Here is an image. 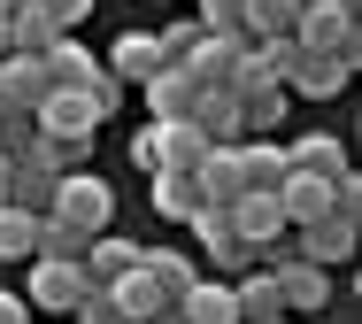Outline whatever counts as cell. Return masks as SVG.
I'll use <instances>...</instances> for the list:
<instances>
[{"label":"cell","instance_id":"cell-1","mask_svg":"<svg viewBox=\"0 0 362 324\" xmlns=\"http://www.w3.org/2000/svg\"><path fill=\"white\" fill-rule=\"evenodd\" d=\"M39 62H47V85H54V93H85V100L100 108V124L124 108V85H116L100 62H93V54H85V47H77V31H62V39L39 54Z\"/></svg>","mask_w":362,"mask_h":324},{"label":"cell","instance_id":"cell-2","mask_svg":"<svg viewBox=\"0 0 362 324\" xmlns=\"http://www.w3.org/2000/svg\"><path fill=\"white\" fill-rule=\"evenodd\" d=\"M47 216H62L70 232L100 240V232H108V216H116V193H108V178L77 170V178H62V185H54V209H47Z\"/></svg>","mask_w":362,"mask_h":324},{"label":"cell","instance_id":"cell-3","mask_svg":"<svg viewBox=\"0 0 362 324\" xmlns=\"http://www.w3.org/2000/svg\"><path fill=\"white\" fill-rule=\"evenodd\" d=\"M355 8L362 0H324L293 23V47L300 54H355Z\"/></svg>","mask_w":362,"mask_h":324},{"label":"cell","instance_id":"cell-4","mask_svg":"<svg viewBox=\"0 0 362 324\" xmlns=\"http://www.w3.org/2000/svg\"><path fill=\"white\" fill-rule=\"evenodd\" d=\"M23 301H31V309H47V317H70L77 301H85V270H77V262H31Z\"/></svg>","mask_w":362,"mask_h":324},{"label":"cell","instance_id":"cell-5","mask_svg":"<svg viewBox=\"0 0 362 324\" xmlns=\"http://www.w3.org/2000/svg\"><path fill=\"white\" fill-rule=\"evenodd\" d=\"M139 93H146V108H154V124H193L201 85H193V70H185V62H162V70H154Z\"/></svg>","mask_w":362,"mask_h":324},{"label":"cell","instance_id":"cell-6","mask_svg":"<svg viewBox=\"0 0 362 324\" xmlns=\"http://www.w3.org/2000/svg\"><path fill=\"white\" fill-rule=\"evenodd\" d=\"M139 270H146V286L162 294V309H177V301L193 294V278H201V262H193L185 247H139Z\"/></svg>","mask_w":362,"mask_h":324},{"label":"cell","instance_id":"cell-7","mask_svg":"<svg viewBox=\"0 0 362 324\" xmlns=\"http://www.w3.org/2000/svg\"><path fill=\"white\" fill-rule=\"evenodd\" d=\"M231 232H239L247 247H262V255H270L293 224H286V209H278V193H239V201H231Z\"/></svg>","mask_w":362,"mask_h":324},{"label":"cell","instance_id":"cell-8","mask_svg":"<svg viewBox=\"0 0 362 324\" xmlns=\"http://www.w3.org/2000/svg\"><path fill=\"white\" fill-rule=\"evenodd\" d=\"M347 255H355V216H347V209H332V216L300 224V262H316V270H339Z\"/></svg>","mask_w":362,"mask_h":324},{"label":"cell","instance_id":"cell-9","mask_svg":"<svg viewBox=\"0 0 362 324\" xmlns=\"http://www.w3.org/2000/svg\"><path fill=\"white\" fill-rule=\"evenodd\" d=\"M270 278H278V301H286V317H324V301H332V278H324L316 262H300V255H293V262H278Z\"/></svg>","mask_w":362,"mask_h":324},{"label":"cell","instance_id":"cell-10","mask_svg":"<svg viewBox=\"0 0 362 324\" xmlns=\"http://www.w3.org/2000/svg\"><path fill=\"white\" fill-rule=\"evenodd\" d=\"M239 62H247V47H239V39H201V47L185 54V70H193L201 93H231V85H239Z\"/></svg>","mask_w":362,"mask_h":324},{"label":"cell","instance_id":"cell-11","mask_svg":"<svg viewBox=\"0 0 362 324\" xmlns=\"http://www.w3.org/2000/svg\"><path fill=\"white\" fill-rule=\"evenodd\" d=\"M293 93H308V100H339L347 85H355V54H300V70H293Z\"/></svg>","mask_w":362,"mask_h":324},{"label":"cell","instance_id":"cell-12","mask_svg":"<svg viewBox=\"0 0 362 324\" xmlns=\"http://www.w3.org/2000/svg\"><path fill=\"white\" fill-rule=\"evenodd\" d=\"M39 132H54V139H93V132H100V108H93L85 93H47V100H39Z\"/></svg>","mask_w":362,"mask_h":324},{"label":"cell","instance_id":"cell-13","mask_svg":"<svg viewBox=\"0 0 362 324\" xmlns=\"http://www.w3.org/2000/svg\"><path fill=\"white\" fill-rule=\"evenodd\" d=\"M278 209H286V224H316V216H332L339 201H332V185L324 178H308V170H286V185H278ZM355 216V209H347Z\"/></svg>","mask_w":362,"mask_h":324},{"label":"cell","instance_id":"cell-14","mask_svg":"<svg viewBox=\"0 0 362 324\" xmlns=\"http://www.w3.org/2000/svg\"><path fill=\"white\" fill-rule=\"evenodd\" d=\"M116 85H146L154 70H162V47H154V31H124L116 47H108V62H100Z\"/></svg>","mask_w":362,"mask_h":324},{"label":"cell","instance_id":"cell-15","mask_svg":"<svg viewBox=\"0 0 362 324\" xmlns=\"http://www.w3.org/2000/svg\"><path fill=\"white\" fill-rule=\"evenodd\" d=\"M286 170H308V178L339 185V178H347V139H332V132H308V139H293V147H286Z\"/></svg>","mask_w":362,"mask_h":324},{"label":"cell","instance_id":"cell-16","mask_svg":"<svg viewBox=\"0 0 362 324\" xmlns=\"http://www.w3.org/2000/svg\"><path fill=\"white\" fill-rule=\"evenodd\" d=\"M47 93H54V85H47V62H39V54H8V62H0V100H8V108H31V116H39Z\"/></svg>","mask_w":362,"mask_h":324},{"label":"cell","instance_id":"cell-17","mask_svg":"<svg viewBox=\"0 0 362 324\" xmlns=\"http://www.w3.org/2000/svg\"><path fill=\"white\" fill-rule=\"evenodd\" d=\"M146 193H154V216H170V224H193V209H201V178L193 170H154Z\"/></svg>","mask_w":362,"mask_h":324},{"label":"cell","instance_id":"cell-18","mask_svg":"<svg viewBox=\"0 0 362 324\" xmlns=\"http://www.w3.org/2000/svg\"><path fill=\"white\" fill-rule=\"evenodd\" d=\"M293 0H239V47H262V39H293Z\"/></svg>","mask_w":362,"mask_h":324},{"label":"cell","instance_id":"cell-19","mask_svg":"<svg viewBox=\"0 0 362 324\" xmlns=\"http://www.w3.org/2000/svg\"><path fill=\"white\" fill-rule=\"evenodd\" d=\"M193 132H201L209 147L247 139V132H239V93H201V100H193Z\"/></svg>","mask_w":362,"mask_h":324},{"label":"cell","instance_id":"cell-20","mask_svg":"<svg viewBox=\"0 0 362 324\" xmlns=\"http://www.w3.org/2000/svg\"><path fill=\"white\" fill-rule=\"evenodd\" d=\"M231 301H239V324H270V317H286V301H278V278H270V270H239Z\"/></svg>","mask_w":362,"mask_h":324},{"label":"cell","instance_id":"cell-21","mask_svg":"<svg viewBox=\"0 0 362 324\" xmlns=\"http://www.w3.org/2000/svg\"><path fill=\"white\" fill-rule=\"evenodd\" d=\"M132 262H139V247H132V240H116V232H100V240L85 247V262H77V270H85V286H116Z\"/></svg>","mask_w":362,"mask_h":324},{"label":"cell","instance_id":"cell-22","mask_svg":"<svg viewBox=\"0 0 362 324\" xmlns=\"http://www.w3.org/2000/svg\"><path fill=\"white\" fill-rule=\"evenodd\" d=\"M231 147H239V178H247V193H278V185H286V147H270V139H255V147L231 139Z\"/></svg>","mask_w":362,"mask_h":324},{"label":"cell","instance_id":"cell-23","mask_svg":"<svg viewBox=\"0 0 362 324\" xmlns=\"http://www.w3.org/2000/svg\"><path fill=\"white\" fill-rule=\"evenodd\" d=\"M54 39H62V23H54V16H47V8H39V0H31V8H16V16H8V54H47V47H54Z\"/></svg>","mask_w":362,"mask_h":324},{"label":"cell","instance_id":"cell-24","mask_svg":"<svg viewBox=\"0 0 362 324\" xmlns=\"http://www.w3.org/2000/svg\"><path fill=\"white\" fill-rule=\"evenodd\" d=\"M193 178H201V201H239V193H247V178H239V147H209Z\"/></svg>","mask_w":362,"mask_h":324},{"label":"cell","instance_id":"cell-25","mask_svg":"<svg viewBox=\"0 0 362 324\" xmlns=\"http://www.w3.org/2000/svg\"><path fill=\"white\" fill-rule=\"evenodd\" d=\"M54 185H62V178H47L39 162H16V170H8V209L47 216V209H54Z\"/></svg>","mask_w":362,"mask_h":324},{"label":"cell","instance_id":"cell-26","mask_svg":"<svg viewBox=\"0 0 362 324\" xmlns=\"http://www.w3.org/2000/svg\"><path fill=\"white\" fill-rule=\"evenodd\" d=\"M177 317H185V324H239V301H231V286L193 278V294L177 301Z\"/></svg>","mask_w":362,"mask_h":324},{"label":"cell","instance_id":"cell-27","mask_svg":"<svg viewBox=\"0 0 362 324\" xmlns=\"http://www.w3.org/2000/svg\"><path fill=\"white\" fill-rule=\"evenodd\" d=\"M85 155H93V139H54V132H39L23 162H39L47 178H77V170H85Z\"/></svg>","mask_w":362,"mask_h":324},{"label":"cell","instance_id":"cell-28","mask_svg":"<svg viewBox=\"0 0 362 324\" xmlns=\"http://www.w3.org/2000/svg\"><path fill=\"white\" fill-rule=\"evenodd\" d=\"M31 255H39V216L0 201V262H31Z\"/></svg>","mask_w":362,"mask_h":324},{"label":"cell","instance_id":"cell-29","mask_svg":"<svg viewBox=\"0 0 362 324\" xmlns=\"http://www.w3.org/2000/svg\"><path fill=\"white\" fill-rule=\"evenodd\" d=\"M100 294H108V301L124 309V324H139V317H154V309H162V294L146 286V270H139V262H132V270H124L116 286H100Z\"/></svg>","mask_w":362,"mask_h":324},{"label":"cell","instance_id":"cell-30","mask_svg":"<svg viewBox=\"0 0 362 324\" xmlns=\"http://www.w3.org/2000/svg\"><path fill=\"white\" fill-rule=\"evenodd\" d=\"M31 139H39V116L0 100V155H8V162H23V155H31Z\"/></svg>","mask_w":362,"mask_h":324},{"label":"cell","instance_id":"cell-31","mask_svg":"<svg viewBox=\"0 0 362 324\" xmlns=\"http://www.w3.org/2000/svg\"><path fill=\"white\" fill-rule=\"evenodd\" d=\"M247 54H255V62H262V70H270L278 85L300 70V47H293V39H262V47H247Z\"/></svg>","mask_w":362,"mask_h":324},{"label":"cell","instance_id":"cell-32","mask_svg":"<svg viewBox=\"0 0 362 324\" xmlns=\"http://www.w3.org/2000/svg\"><path fill=\"white\" fill-rule=\"evenodd\" d=\"M201 39H209L201 23H170V31H154V47H162V62H185V54H193Z\"/></svg>","mask_w":362,"mask_h":324},{"label":"cell","instance_id":"cell-33","mask_svg":"<svg viewBox=\"0 0 362 324\" xmlns=\"http://www.w3.org/2000/svg\"><path fill=\"white\" fill-rule=\"evenodd\" d=\"M70 317H77V324H124V309H116V301H108L100 286H85V301H77Z\"/></svg>","mask_w":362,"mask_h":324},{"label":"cell","instance_id":"cell-34","mask_svg":"<svg viewBox=\"0 0 362 324\" xmlns=\"http://www.w3.org/2000/svg\"><path fill=\"white\" fill-rule=\"evenodd\" d=\"M39 8H47V16H54V23H62V31H77V23H85V16H93V0H39Z\"/></svg>","mask_w":362,"mask_h":324},{"label":"cell","instance_id":"cell-35","mask_svg":"<svg viewBox=\"0 0 362 324\" xmlns=\"http://www.w3.org/2000/svg\"><path fill=\"white\" fill-rule=\"evenodd\" d=\"M0 324H31V301H16L8 286H0Z\"/></svg>","mask_w":362,"mask_h":324},{"label":"cell","instance_id":"cell-36","mask_svg":"<svg viewBox=\"0 0 362 324\" xmlns=\"http://www.w3.org/2000/svg\"><path fill=\"white\" fill-rule=\"evenodd\" d=\"M139 324H185V317H177V309H154V317H139Z\"/></svg>","mask_w":362,"mask_h":324},{"label":"cell","instance_id":"cell-37","mask_svg":"<svg viewBox=\"0 0 362 324\" xmlns=\"http://www.w3.org/2000/svg\"><path fill=\"white\" fill-rule=\"evenodd\" d=\"M8 170H16V162H8V155H0V201H8Z\"/></svg>","mask_w":362,"mask_h":324},{"label":"cell","instance_id":"cell-38","mask_svg":"<svg viewBox=\"0 0 362 324\" xmlns=\"http://www.w3.org/2000/svg\"><path fill=\"white\" fill-rule=\"evenodd\" d=\"M16 8H31V0H0V16H16Z\"/></svg>","mask_w":362,"mask_h":324},{"label":"cell","instance_id":"cell-39","mask_svg":"<svg viewBox=\"0 0 362 324\" xmlns=\"http://www.w3.org/2000/svg\"><path fill=\"white\" fill-rule=\"evenodd\" d=\"M308 8H324V0H293V16H308Z\"/></svg>","mask_w":362,"mask_h":324},{"label":"cell","instance_id":"cell-40","mask_svg":"<svg viewBox=\"0 0 362 324\" xmlns=\"http://www.w3.org/2000/svg\"><path fill=\"white\" fill-rule=\"evenodd\" d=\"M0 62H8V16H0Z\"/></svg>","mask_w":362,"mask_h":324},{"label":"cell","instance_id":"cell-41","mask_svg":"<svg viewBox=\"0 0 362 324\" xmlns=\"http://www.w3.org/2000/svg\"><path fill=\"white\" fill-rule=\"evenodd\" d=\"M270 324H293V317H270Z\"/></svg>","mask_w":362,"mask_h":324}]
</instances>
